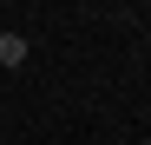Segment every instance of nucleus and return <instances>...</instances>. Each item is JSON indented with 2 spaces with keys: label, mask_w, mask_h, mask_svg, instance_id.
Listing matches in <instances>:
<instances>
[{
  "label": "nucleus",
  "mask_w": 151,
  "mask_h": 145,
  "mask_svg": "<svg viewBox=\"0 0 151 145\" xmlns=\"http://www.w3.org/2000/svg\"><path fill=\"white\" fill-rule=\"evenodd\" d=\"M27 53H33V46L20 33H0V66H27Z\"/></svg>",
  "instance_id": "1"
}]
</instances>
